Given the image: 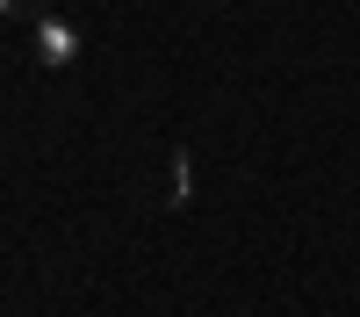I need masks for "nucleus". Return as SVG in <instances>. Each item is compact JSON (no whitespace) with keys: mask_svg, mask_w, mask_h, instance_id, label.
<instances>
[{"mask_svg":"<svg viewBox=\"0 0 360 317\" xmlns=\"http://www.w3.org/2000/svg\"><path fill=\"white\" fill-rule=\"evenodd\" d=\"M79 58V37H72V22H37V65H72Z\"/></svg>","mask_w":360,"mask_h":317,"instance_id":"1","label":"nucleus"},{"mask_svg":"<svg viewBox=\"0 0 360 317\" xmlns=\"http://www.w3.org/2000/svg\"><path fill=\"white\" fill-rule=\"evenodd\" d=\"M0 15H8V22H29V29H37V22H51V0H0Z\"/></svg>","mask_w":360,"mask_h":317,"instance_id":"2","label":"nucleus"},{"mask_svg":"<svg viewBox=\"0 0 360 317\" xmlns=\"http://www.w3.org/2000/svg\"><path fill=\"white\" fill-rule=\"evenodd\" d=\"M188 195H195V166H188V152H173V202L188 209Z\"/></svg>","mask_w":360,"mask_h":317,"instance_id":"3","label":"nucleus"}]
</instances>
